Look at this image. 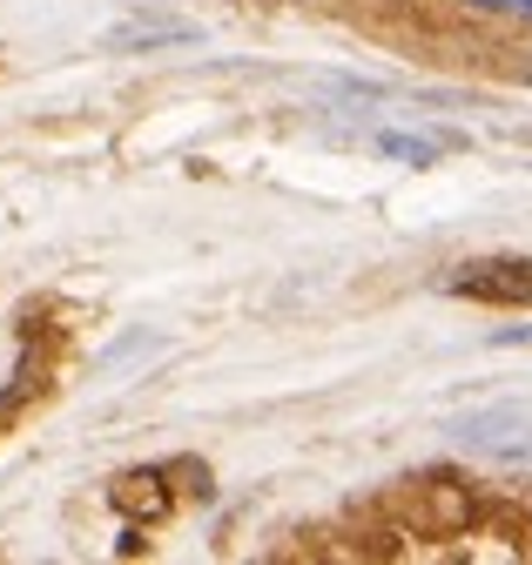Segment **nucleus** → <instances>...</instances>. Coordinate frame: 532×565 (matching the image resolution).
I'll return each mask as SVG.
<instances>
[{
    "label": "nucleus",
    "instance_id": "f03ea898",
    "mask_svg": "<svg viewBox=\"0 0 532 565\" xmlns=\"http://www.w3.org/2000/svg\"><path fill=\"white\" fill-rule=\"evenodd\" d=\"M384 149H391V156H412V162H432V156H438L432 141H418V135H384Z\"/></svg>",
    "mask_w": 532,
    "mask_h": 565
},
{
    "label": "nucleus",
    "instance_id": "f257e3e1",
    "mask_svg": "<svg viewBox=\"0 0 532 565\" xmlns=\"http://www.w3.org/2000/svg\"><path fill=\"white\" fill-rule=\"evenodd\" d=\"M451 297H472V303H532V256H486V263H458Z\"/></svg>",
    "mask_w": 532,
    "mask_h": 565
},
{
    "label": "nucleus",
    "instance_id": "7ed1b4c3",
    "mask_svg": "<svg viewBox=\"0 0 532 565\" xmlns=\"http://www.w3.org/2000/svg\"><path fill=\"white\" fill-rule=\"evenodd\" d=\"M472 8H519V0H472Z\"/></svg>",
    "mask_w": 532,
    "mask_h": 565
}]
</instances>
